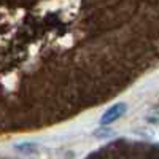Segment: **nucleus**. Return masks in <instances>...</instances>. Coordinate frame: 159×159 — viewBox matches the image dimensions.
<instances>
[{
  "instance_id": "f257e3e1",
  "label": "nucleus",
  "mask_w": 159,
  "mask_h": 159,
  "mask_svg": "<svg viewBox=\"0 0 159 159\" xmlns=\"http://www.w3.org/2000/svg\"><path fill=\"white\" fill-rule=\"evenodd\" d=\"M124 113H126V103H123V102L115 103V105H111V107L102 115V118H100V124H102V126H108V124L115 123L116 119H119Z\"/></svg>"
}]
</instances>
